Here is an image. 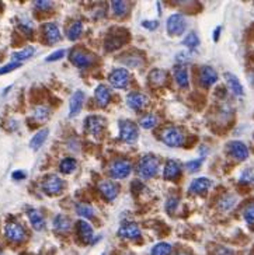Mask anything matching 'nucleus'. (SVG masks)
I'll return each instance as SVG.
<instances>
[{
  "instance_id": "nucleus-1",
  "label": "nucleus",
  "mask_w": 254,
  "mask_h": 255,
  "mask_svg": "<svg viewBox=\"0 0 254 255\" xmlns=\"http://www.w3.org/2000/svg\"><path fill=\"white\" fill-rule=\"evenodd\" d=\"M157 170H159V160L154 155L144 156L138 163V174L144 180H149L154 177Z\"/></svg>"
},
{
  "instance_id": "nucleus-2",
  "label": "nucleus",
  "mask_w": 254,
  "mask_h": 255,
  "mask_svg": "<svg viewBox=\"0 0 254 255\" xmlns=\"http://www.w3.org/2000/svg\"><path fill=\"white\" fill-rule=\"evenodd\" d=\"M160 137L164 145L170 146V147H179L184 143V135L177 128H166L162 132Z\"/></svg>"
},
{
  "instance_id": "nucleus-3",
  "label": "nucleus",
  "mask_w": 254,
  "mask_h": 255,
  "mask_svg": "<svg viewBox=\"0 0 254 255\" xmlns=\"http://www.w3.org/2000/svg\"><path fill=\"white\" fill-rule=\"evenodd\" d=\"M119 136L127 143H134L138 139V127L132 121H119Z\"/></svg>"
},
{
  "instance_id": "nucleus-4",
  "label": "nucleus",
  "mask_w": 254,
  "mask_h": 255,
  "mask_svg": "<svg viewBox=\"0 0 254 255\" xmlns=\"http://www.w3.org/2000/svg\"><path fill=\"white\" fill-rule=\"evenodd\" d=\"M185 27H187V21H185V17L180 14V13H176V14H172L169 20H167V32L173 36H179L181 35L182 32L185 31Z\"/></svg>"
},
{
  "instance_id": "nucleus-5",
  "label": "nucleus",
  "mask_w": 254,
  "mask_h": 255,
  "mask_svg": "<svg viewBox=\"0 0 254 255\" xmlns=\"http://www.w3.org/2000/svg\"><path fill=\"white\" fill-rule=\"evenodd\" d=\"M42 191L45 192L46 195H49V196H55V195H58V193H61L62 190H64L65 187V182L64 180H61L58 175H48L45 180L42 181Z\"/></svg>"
},
{
  "instance_id": "nucleus-6",
  "label": "nucleus",
  "mask_w": 254,
  "mask_h": 255,
  "mask_svg": "<svg viewBox=\"0 0 254 255\" xmlns=\"http://www.w3.org/2000/svg\"><path fill=\"white\" fill-rule=\"evenodd\" d=\"M4 236L6 238L9 240V241H13V243H21V241H24L26 240V230L24 227L17 223V222H10L6 224V227H4Z\"/></svg>"
},
{
  "instance_id": "nucleus-7",
  "label": "nucleus",
  "mask_w": 254,
  "mask_h": 255,
  "mask_svg": "<svg viewBox=\"0 0 254 255\" xmlns=\"http://www.w3.org/2000/svg\"><path fill=\"white\" fill-rule=\"evenodd\" d=\"M69 58H71L72 64L74 66H77V67H80V69L90 66L94 62V59H96L94 55L83 51L82 48H74L72 52H71V55H69Z\"/></svg>"
},
{
  "instance_id": "nucleus-8",
  "label": "nucleus",
  "mask_w": 254,
  "mask_h": 255,
  "mask_svg": "<svg viewBox=\"0 0 254 255\" xmlns=\"http://www.w3.org/2000/svg\"><path fill=\"white\" fill-rule=\"evenodd\" d=\"M131 170H132V165L128 160H115L109 167V174H111V177H114L117 180H122V178H127L131 174Z\"/></svg>"
},
{
  "instance_id": "nucleus-9",
  "label": "nucleus",
  "mask_w": 254,
  "mask_h": 255,
  "mask_svg": "<svg viewBox=\"0 0 254 255\" xmlns=\"http://www.w3.org/2000/svg\"><path fill=\"white\" fill-rule=\"evenodd\" d=\"M227 153L232 156L237 161H245L249 157V149L243 142L233 140L230 143H227Z\"/></svg>"
},
{
  "instance_id": "nucleus-10",
  "label": "nucleus",
  "mask_w": 254,
  "mask_h": 255,
  "mask_svg": "<svg viewBox=\"0 0 254 255\" xmlns=\"http://www.w3.org/2000/svg\"><path fill=\"white\" fill-rule=\"evenodd\" d=\"M109 80L112 87H115V89H124V87H127L128 82H129V73L124 67L114 69L112 72L109 73Z\"/></svg>"
},
{
  "instance_id": "nucleus-11",
  "label": "nucleus",
  "mask_w": 254,
  "mask_h": 255,
  "mask_svg": "<svg viewBox=\"0 0 254 255\" xmlns=\"http://www.w3.org/2000/svg\"><path fill=\"white\" fill-rule=\"evenodd\" d=\"M99 190H100L101 195H103L106 199L114 200L117 198V195H118L119 187L117 182L106 180V181H101L100 184H99Z\"/></svg>"
},
{
  "instance_id": "nucleus-12",
  "label": "nucleus",
  "mask_w": 254,
  "mask_h": 255,
  "mask_svg": "<svg viewBox=\"0 0 254 255\" xmlns=\"http://www.w3.org/2000/svg\"><path fill=\"white\" fill-rule=\"evenodd\" d=\"M147 102H149L147 97H146L145 94L139 93V91H134V93L128 94L127 104L129 105V108L139 111V109L145 108L146 105H147Z\"/></svg>"
},
{
  "instance_id": "nucleus-13",
  "label": "nucleus",
  "mask_w": 254,
  "mask_h": 255,
  "mask_svg": "<svg viewBox=\"0 0 254 255\" xmlns=\"http://www.w3.org/2000/svg\"><path fill=\"white\" fill-rule=\"evenodd\" d=\"M200 82L202 86L209 87L218 82V73L212 66H202L200 70Z\"/></svg>"
},
{
  "instance_id": "nucleus-14",
  "label": "nucleus",
  "mask_w": 254,
  "mask_h": 255,
  "mask_svg": "<svg viewBox=\"0 0 254 255\" xmlns=\"http://www.w3.org/2000/svg\"><path fill=\"white\" fill-rule=\"evenodd\" d=\"M104 127H106V121L101 117H99V115H90L86 119V128H87V130L90 132L91 135H94V136L100 135V132L103 130Z\"/></svg>"
},
{
  "instance_id": "nucleus-15",
  "label": "nucleus",
  "mask_w": 254,
  "mask_h": 255,
  "mask_svg": "<svg viewBox=\"0 0 254 255\" xmlns=\"http://www.w3.org/2000/svg\"><path fill=\"white\" fill-rule=\"evenodd\" d=\"M118 236L121 238H129V240H136L141 238V228L136 226L135 223H124L118 230Z\"/></svg>"
},
{
  "instance_id": "nucleus-16",
  "label": "nucleus",
  "mask_w": 254,
  "mask_h": 255,
  "mask_svg": "<svg viewBox=\"0 0 254 255\" xmlns=\"http://www.w3.org/2000/svg\"><path fill=\"white\" fill-rule=\"evenodd\" d=\"M83 101H84V93L82 90L74 91L69 101V117H74L76 114H79V111L82 109Z\"/></svg>"
},
{
  "instance_id": "nucleus-17",
  "label": "nucleus",
  "mask_w": 254,
  "mask_h": 255,
  "mask_svg": "<svg viewBox=\"0 0 254 255\" xmlns=\"http://www.w3.org/2000/svg\"><path fill=\"white\" fill-rule=\"evenodd\" d=\"M212 185V181L205 178V177H201V178H197L194 181L191 182L190 185V193H197V195H202V193H207L209 188Z\"/></svg>"
},
{
  "instance_id": "nucleus-18",
  "label": "nucleus",
  "mask_w": 254,
  "mask_h": 255,
  "mask_svg": "<svg viewBox=\"0 0 254 255\" xmlns=\"http://www.w3.org/2000/svg\"><path fill=\"white\" fill-rule=\"evenodd\" d=\"M225 80H226L227 89L232 91V94H235L237 97H242V96L245 94L243 86H242L240 80L237 79L235 74H232V73H225Z\"/></svg>"
},
{
  "instance_id": "nucleus-19",
  "label": "nucleus",
  "mask_w": 254,
  "mask_h": 255,
  "mask_svg": "<svg viewBox=\"0 0 254 255\" xmlns=\"http://www.w3.org/2000/svg\"><path fill=\"white\" fill-rule=\"evenodd\" d=\"M44 30V35L48 44H55L61 39V32H59V28L54 23H46L42 26Z\"/></svg>"
},
{
  "instance_id": "nucleus-20",
  "label": "nucleus",
  "mask_w": 254,
  "mask_h": 255,
  "mask_svg": "<svg viewBox=\"0 0 254 255\" xmlns=\"http://www.w3.org/2000/svg\"><path fill=\"white\" fill-rule=\"evenodd\" d=\"M28 219H30V223L31 226L36 228V231H41L42 228L45 227V219L42 216V213L38 209H28L27 210Z\"/></svg>"
},
{
  "instance_id": "nucleus-21",
  "label": "nucleus",
  "mask_w": 254,
  "mask_h": 255,
  "mask_svg": "<svg viewBox=\"0 0 254 255\" xmlns=\"http://www.w3.org/2000/svg\"><path fill=\"white\" fill-rule=\"evenodd\" d=\"M76 226H77V234L82 238L83 243H90L93 240V227L90 224L84 220H79Z\"/></svg>"
},
{
  "instance_id": "nucleus-22",
  "label": "nucleus",
  "mask_w": 254,
  "mask_h": 255,
  "mask_svg": "<svg viewBox=\"0 0 254 255\" xmlns=\"http://www.w3.org/2000/svg\"><path fill=\"white\" fill-rule=\"evenodd\" d=\"M94 97H96V101L100 107H106L111 100V93L104 84H100L94 91Z\"/></svg>"
},
{
  "instance_id": "nucleus-23",
  "label": "nucleus",
  "mask_w": 254,
  "mask_h": 255,
  "mask_svg": "<svg viewBox=\"0 0 254 255\" xmlns=\"http://www.w3.org/2000/svg\"><path fill=\"white\" fill-rule=\"evenodd\" d=\"M181 173V168H180V165L177 161H174V160H170V161H167L166 165H164V178L166 180H176L179 175Z\"/></svg>"
},
{
  "instance_id": "nucleus-24",
  "label": "nucleus",
  "mask_w": 254,
  "mask_h": 255,
  "mask_svg": "<svg viewBox=\"0 0 254 255\" xmlns=\"http://www.w3.org/2000/svg\"><path fill=\"white\" fill-rule=\"evenodd\" d=\"M54 228L58 233H68L71 230V220L64 215H58L54 219Z\"/></svg>"
},
{
  "instance_id": "nucleus-25",
  "label": "nucleus",
  "mask_w": 254,
  "mask_h": 255,
  "mask_svg": "<svg viewBox=\"0 0 254 255\" xmlns=\"http://www.w3.org/2000/svg\"><path fill=\"white\" fill-rule=\"evenodd\" d=\"M149 83L153 86H162L167 82V73L162 70V69H153L152 72L149 73Z\"/></svg>"
},
{
  "instance_id": "nucleus-26",
  "label": "nucleus",
  "mask_w": 254,
  "mask_h": 255,
  "mask_svg": "<svg viewBox=\"0 0 254 255\" xmlns=\"http://www.w3.org/2000/svg\"><path fill=\"white\" fill-rule=\"evenodd\" d=\"M237 198L232 193H227V195H223L220 199L218 200V208L222 212H229L230 209H233V206L236 205Z\"/></svg>"
},
{
  "instance_id": "nucleus-27",
  "label": "nucleus",
  "mask_w": 254,
  "mask_h": 255,
  "mask_svg": "<svg viewBox=\"0 0 254 255\" xmlns=\"http://www.w3.org/2000/svg\"><path fill=\"white\" fill-rule=\"evenodd\" d=\"M48 133H49L48 129H41V130H38L36 135L33 136V139H31L30 147H31L33 150H38L41 146L44 145V142H45L46 137H48Z\"/></svg>"
},
{
  "instance_id": "nucleus-28",
  "label": "nucleus",
  "mask_w": 254,
  "mask_h": 255,
  "mask_svg": "<svg viewBox=\"0 0 254 255\" xmlns=\"http://www.w3.org/2000/svg\"><path fill=\"white\" fill-rule=\"evenodd\" d=\"M174 80L179 84V87H181V89L188 87L190 80H188V73H187V70L184 67H176L174 69Z\"/></svg>"
},
{
  "instance_id": "nucleus-29",
  "label": "nucleus",
  "mask_w": 254,
  "mask_h": 255,
  "mask_svg": "<svg viewBox=\"0 0 254 255\" xmlns=\"http://www.w3.org/2000/svg\"><path fill=\"white\" fill-rule=\"evenodd\" d=\"M34 54H36V48L27 46V48H24V49H21V51H18V52H14V54L11 55V58H13V62L20 64V62L28 59V58H31Z\"/></svg>"
},
{
  "instance_id": "nucleus-30",
  "label": "nucleus",
  "mask_w": 254,
  "mask_h": 255,
  "mask_svg": "<svg viewBox=\"0 0 254 255\" xmlns=\"http://www.w3.org/2000/svg\"><path fill=\"white\" fill-rule=\"evenodd\" d=\"M82 31H83L82 21H73L72 24H71V27L68 28V38H69L71 41H74V39H77V38L80 36Z\"/></svg>"
},
{
  "instance_id": "nucleus-31",
  "label": "nucleus",
  "mask_w": 254,
  "mask_h": 255,
  "mask_svg": "<svg viewBox=\"0 0 254 255\" xmlns=\"http://www.w3.org/2000/svg\"><path fill=\"white\" fill-rule=\"evenodd\" d=\"M76 213H77L80 218L91 219L94 216V209H93V206L87 205V203H77V205H76Z\"/></svg>"
},
{
  "instance_id": "nucleus-32",
  "label": "nucleus",
  "mask_w": 254,
  "mask_h": 255,
  "mask_svg": "<svg viewBox=\"0 0 254 255\" xmlns=\"http://www.w3.org/2000/svg\"><path fill=\"white\" fill-rule=\"evenodd\" d=\"M76 165H77V163H76L74 159H72V157H66V159H64V160L61 161L59 170H61V173L71 174L72 171L76 170Z\"/></svg>"
},
{
  "instance_id": "nucleus-33",
  "label": "nucleus",
  "mask_w": 254,
  "mask_h": 255,
  "mask_svg": "<svg viewBox=\"0 0 254 255\" xmlns=\"http://www.w3.org/2000/svg\"><path fill=\"white\" fill-rule=\"evenodd\" d=\"M111 9H112L115 16L122 17V16H125L128 13L129 4H128L127 1H112V3H111Z\"/></svg>"
},
{
  "instance_id": "nucleus-34",
  "label": "nucleus",
  "mask_w": 254,
  "mask_h": 255,
  "mask_svg": "<svg viewBox=\"0 0 254 255\" xmlns=\"http://www.w3.org/2000/svg\"><path fill=\"white\" fill-rule=\"evenodd\" d=\"M172 253V246L167 243H159L152 248L150 255H170Z\"/></svg>"
},
{
  "instance_id": "nucleus-35",
  "label": "nucleus",
  "mask_w": 254,
  "mask_h": 255,
  "mask_svg": "<svg viewBox=\"0 0 254 255\" xmlns=\"http://www.w3.org/2000/svg\"><path fill=\"white\" fill-rule=\"evenodd\" d=\"M156 124H157V118H156V115H153V114H146L139 121V125L144 128V129H152V128L156 127Z\"/></svg>"
},
{
  "instance_id": "nucleus-36",
  "label": "nucleus",
  "mask_w": 254,
  "mask_h": 255,
  "mask_svg": "<svg viewBox=\"0 0 254 255\" xmlns=\"http://www.w3.org/2000/svg\"><path fill=\"white\" fill-rule=\"evenodd\" d=\"M181 44L184 46H187V48H190V49H195L197 46L200 45V38H198V35L195 32H190L188 35L182 39Z\"/></svg>"
},
{
  "instance_id": "nucleus-37",
  "label": "nucleus",
  "mask_w": 254,
  "mask_h": 255,
  "mask_svg": "<svg viewBox=\"0 0 254 255\" xmlns=\"http://www.w3.org/2000/svg\"><path fill=\"white\" fill-rule=\"evenodd\" d=\"M49 114H51V111H49L48 107H45V105H38L34 109V112H33V118L36 119V121H45L49 117Z\"/></svg>"
},
{
  "instance_id": "nucleus-38",
  "label": "nucleus",
  "mask_w": 254,
  "mask_h": 255,
  "mask_svg": "<svg viewBox=\"0 0 254 255\" xmlns=\"http://www.w3.org/2000/svg\"><path fill=\"white\" fill-rule=\"evenodd\" d=\"M122 42L124 41L118 39V36H107V39H106V48H107V51H115V49L121 48Z\"/></svg>"
},
{
  "instance_id": "nucleus-39",
  "label": "nucleus",
  "mask_w": 254,
  "mask_h": 255,
  "mask_svg": "<svg viewBox=\"0 0 254 255\" xmlns=\"http://www.w3.org/2000/svg\"><path fill=\"white\" fill-rule=\"evenodd\" d=\"M122 62L128 66H131V67H139L141 64H142V59L141 58H138V56H134V55H125V56H122Z\"/></svg>"
},
{
  "instance_id": "nucleus-40",
  "label": "nucleus",
  "mask_w": 254,
  "mask_h": 255,
  "mask_svg": "<svg viewBox=\"0 0 254 255\" xmlns=\"http://www.w3.org/2000/svg\"><path fill=\"white\" fill-rule=\"evenodd\" d=\"M243 218H245L246 223L250 226V227H254V203H250L247 208L243 212Z\"/></svg>"
},
{
  "instance_id": "nucleus-41",
  "label": "nucleus",
  "mask_w": 254,
  "mask_h": 255,
  "mask_svg": "<svg viewBox=\"0 0 254 255\" xmlns=\"http://www.w3.org/2000/svg\"><path fill=\"white\" fill-rule=\"evenodd\" d=\"M34 6H36V9L38 10H44V11H46V10L52 9V1H44V0H36V1H34Z\"/></svg>"
},
{
  "instance_id": "nucleus-42",
  "label": "nucleus",
  "mask_w": 254,
  "mask_h": 255,
  "mask_svg": "<svg viewBox=\"0 0 254 255\" xmlns=\"http://www.w3.org/2000/svg\"><path fill=\"white\" fill-rule=\"evenodd\" d=\"M65 56V51L64 49H59V51H55L52 54L49 55L48 58H46L45 61L46 62H55V61H59V59H62Z\"/></svg>"
},
{
  "instance_id": "nucleus-43",
  "label": "nucleus",
  "mask_w": 254,
  "mask_h": 255,
  "mask_svg": "<svg viewBox=\"0 0 254 255\" xmlns=\"http://www.w3.org/2000/svg\"><path fill=\"white\" fill-rule=\"evenodd\" d=\"M17 67H20V64H17V62H10V64H7L6 66L0 67V74H6V73L13 72V70L17 69Z\"/></svg>"
},
{
  "instance_id": "nucleus-44",
  "label": "nucleus",
  "mask_w": 254,
  "mask_h": 255,
  "mask_svg": "<svg viewBox=\"0 0 254 255\" xmlns=\"http://www.w3.org/2000/svg\"><path fill=\"white\" fill-rule=\"evenodd\" d=\"M201 164H202V160H192V161H188L185 165H187V168L190 170L191 173H194V171L200 170Z\"/></svg>"
},
{
  "instance_id": "nucleus-45",
  "label": "nucleus",
  "mask_w": 254,
  "mask_h": 255,
  "mask_svg": "<svg viewBox=\"0 0 254 255\" xmlns=\"http://www.w3.org/2000/svg\"><path fill=\"white\" fill-rule=\"evenodd\" d=\"M177 205H179V200L174 199V198L167 200V212H169V213H173L174 210L177 209Z\"/></svg>"
},
{
  "instance_id": "nucleus-46",
  "label": "nucleus",
  "mask_w": 254,
  "mask_h": 255,
  "mask_svg": "<svg viewBox=\"0 0 254 255\" xmlns=\"http://www.w3.org/2000/svg\"><path fill=\"white\" fill-rule=\"evenodd\" d=\"M215 255H233V251L229 250V248H225V247H219L218 250L215 251Z\"/></svg>"
},
{
  "instance_id": "nucleus-47",
  "label": "nucleus",
  "mask_w": 254,
  "mask_h": 255,
  "mask_svg": "<svg viewBox=\"0 0 254 255\" xmlns=\"http://www.w3.org/2000/svg\"><path fill=\"white\" fill-rule=\"evenodd\" d=\"M142 26L145 28H147V30H154V28L159 26V23H157V21H144Z\"/></svg>"
},
{
  "instance_id": "nucleus-48",
  "label": "nucleus",
  "mask_w": 254,
  "mask_h": 255,
  "mask_svg": "<svg viewBox=\"0 0 254 255\" xmlns=\"http://www.w3.org/2000/svg\"><path fill=\"white\" fill-rule=\"evenodd\" d=\"M11 177H13V180H23V178H26V173L24 171H14V173L11 174Z\"/></svg>"
},
{
  "instance_id": "nucleus-49",
  "label": "nucleus",
  "mask_w": 254,
  "mask_h": 255,
  "mask_svg": "<svg viewBox=\"0 0 254 255\" xmlns=\"http://www.w3.org/2000/svg\"><path fill=\"white\" fill-rule=\"evenodd\" d=\"M220 30H222V27H220V26H218V27L215 28V31H214V41H218V39H219V34H220Z\"/></svg>"
},
{
  "instance_id": "nucleus-50",
  "label": "nucleus",
  "mask_w": 254,
  "mask_h": 255,
  "mask_svg": "<svg viewBox=\"0 0 254 255\" xmlns=\"http://www.w3.org/2000/svg\"><path fill=\"white\" fill-rule=\"evenodd\" d=\"M177 255H188V254H184V253H179Z\"/></svg>"
},
{
  "instance_id": "nucleus-51",
  "label": "nucleus",
  "mask_w": 254,
  "mask_h": 255,
  "mask_svg": "<svg viewBox=\"0 0 254 255\" xmlns=\"http://www.w3.org/2000/svg\"><path fill=\"white\" fill-rule=\"evenodd\" d=\"M103 255H106V254H103Z\"/></svg>"
},
{
  "instance_id": "nucleus-52",
  "label": "nucleus",
  "mask_w": 254,
  "mask_h": 255,
  "mask_svg": "<svg viewBox=\"0 0 254 255\" xmlns=\"http://www.w3.org/2000/svg\"><path fill=\"white\" fill-rule=\"evenodd\" d=\"M0 255H1V254H0Z\"/></svg>"
}]
</instances>
